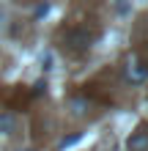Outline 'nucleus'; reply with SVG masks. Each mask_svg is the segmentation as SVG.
Returning a JSON list of instances; mask_svg holds the SVG:
<instances>
[{
	"label": "nucleus",
	"instance_id": "1",
	"mask_svg": "<svg viewBox=\"0 0 148 151\" xmlns=\"http://www.w3.org/2000/svg\"><path fill=\"white\" fill-rule=\"evenodd\" d=\"M93 39H96V33H88V28H66L60 36V47L71 55H80V52L91 50Z\"/></svg>",
	"mask_w": 148,
	"mask_h": 151
},
{
	"label": "nucleus",
	"instance_id": "2",
	"mask_svg": "<svg viewBox=\"0 0 148 151\" xmlns=\"http://www.w3.org/2000/svg\"><path fill=\"white\" fill-rule=\"evenodd\" d=\"M124 77L132 85H143L148 80V60H143L137 52H129L126 60H124Z\"/></svg>",
	"mask_w": 148,
	"mask_h": 151
},
{
	"label": "nucleus",
	"instance_id": "3",
	"mask_svg": "<svg viewBox=\"0 0 148 151\" xmlns=\"http://www.w3.org/2000/svg\"><path fill=\"white\" fill-rule=\"evenodd\" d=\"M16 132V115L11 110H3L0 113V135H14Z\"/></svg>",
	"mask_w": 148,
	"mask_h": 151
},
{
	"label": "nucleus",
	"instance_id": "4",
	"mask_svg": "<svg viewBox=\"0 0 148 151\" xmlns=\"http://www.w3.org/2000/svg\"><path fill=\"white\" fill-rule=\"evenodd\" d=\"M126 146L129 151H148V132H134Z\"/></svg>",
	"mask_w": 148,
	"mask_h": 151
},
{
	"label": "nucleus",
	"instance_id": "5",
	"mask_svg": "<svg viewBox=\"0 0 148 151\" xmlns=\"http://www.w3.org/2000/svg\"><path fill=\"white\" fill-rule=\"evenodd\" d=\"M19 151H36V148H19Z\"/></svg>",
	"mask_w": 148,
	"mask_h": 151
},
{
	"label": "nucleus",
	"instance_id": "6",
	"mask_svg": "<svg viewBox=\"0 0 148 151\" xmlns=\"http://www.w3.org/2000/svg\"><path fill=\"white\" fill-rule=\"evenodd\" d=\"M0 25H3V11H0Z\"/></svg>",
	"mask_w": 148,
	"mask_h": 151
}]
</instances>
